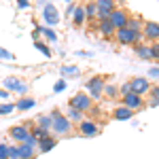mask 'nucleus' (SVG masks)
<instances>
[{
	"label": "nucleus",
	"mask_w": 159,
	"mask_h": 159,
	"mask_svg": "<svg viewBox=\"0 0 159 159\" xmlns=\"http://www.w3.org/2000/svg\"><path fill=\"white\" fill-rule=\"evenodd\" d=\"M151 53H153V60H159V43L151 45Z\"/></svg>",
	"instance_id": "nucleus-34"
},
{
	"label": "nucleus",
	"mask_w": 159,
	"mask_h": 159,
	"mask_svg": "<svg viewBox=\"0 0 159 159\" xmlns=\"http://www.w3.org/2000/svg\"><path fill=\"white\" fill-rule=\"evenodd\" d=\"M17 147H19V157H21V159H34V155H36V148L25 147V144H17Z\"/></svg>",
	"instance_id": "nucleus-21"
},
{
	"label": "nucleus",
	"mask_w": 159,
	"mask_h": 159,
	"mask_svg": "<svg viewBox=\"0 0 159 159\" xmlns=\"http://www.w3.org/2000/svg\"><path fill=\"white\" fill-rule=\"evenodd\" d=\"M127 19H129V13H127V9H121V7H115V11L108 15V21L112 24L115 32L127 28Z\"/></svg>",
	"instance_id": "nucleus-3"
},
{
	"label": "nucleus",
	"mask_w": 159,
	"mask_h": 159,
	"mask_svg": "<svg viewBox=\"0 0 159 159\" xmlns=\"http://www.w3.org/2000/svg\"><path fill=\"white\" fill-rule=\"evenodd\" d=\"M13 110H15L13 104H2V106H0V112H2V115H9V112H13Z\"/></svg>",
	"instance_id": "nucleus-33"
},
{
	"label": "nucleus",
	"mask_w": 159,
	"mask_h": 159,
	"mask_svg": "<svg viewBox=\"0 0 159 159\" xmlns=\"http://www.w3.org/2000/svg\"><path fill=\"white\" fill-rule=\"evenodd\" d=\"M34 47H36V49H40L43 53H45V55H47V57L51 55V49L47 47V45H45V43H40V40H34Z\"/></svg>",
	"instance_id": "nucleus-30"
},
{
	"label": "nucleus",
	"mask_w": 159,
	"mask_h": 159,
	"mask_svg": "<svg viewBox=\"0 0 159 159\" xmlns=\"http://www.w3.org/2000/svg\"><path fill=\"white\" fill-rule=\"evenodd\" d=\"M104 85H106V81H104V76H91L89 81H87V89H89V98H102V91H104Z\"/></svg>",
	"instance_id": "nucleus-5"
},
{
	"label": "nucleus",
	"mask_w": 159,
	"mask_h": 159,
	"mask_svg": "<svg viewBox=\"0 0 159 159\" xmlns=\"http://www.w3.org/2000/svg\"><path fill=\"white\" fill-rule=\"evenodd\" d=\"M79 132L87 138H93V136L100 134V125L96 121H91V119H83V121L79 123Z\"/></svg>",
	"instance_id": "nucleus-10"
},
{
	"label": "nucleus",
	"mask_w": 159,
	"mask_h": 159,
	"mask_svg": "<svg viewBox=\"0 0 159 159\" xmlns=\"http://www.w3.org/2000/svg\"><path fill=\"white\" fill-rule=\"evenodd\" d=\"M55 142H57V140H55L53 136H47V138H43V140L38 142V151H40V153H47V151H51V148L55 147Z\"/></svg>",
	"instance_id": "nucleus-19"
},
{
	"label": "nucleus",
	"mask_w": 159,
	"mask_h": 159,
	"mask_svg": "<svg viewBox=\"0 0 159 159\" xmlns=\"http://www.w3.org/2000/svg\"><path fill=\"white\" fill-rule=\"evenodd\" d=\"M2 87H7V89H11V91H21V93L28 91V83L21 81V79H17V76H9V79H4Z\"/></svg>",
	"instance_id": "nucleus-13"
},
{
	"label": "nucleus",
	"mask_w": 159,
	"mask_h": 159,
	"mask_svg": "<svg viewBox=\"0 0 159 159\" xmlns=\"http://www.w3.org/2000/svg\"><path fill=\"white\" fill-rule=\"evenodd\" d=\"M136 55H138L140 60H153V53H151V45L138 43V45H136Z\"/></svg>",
	"instance_id": "nucleus-16"
},
{
	"label": "nucleus",
	"mask_w": 159,
	"mask_h": 159,
	"mask_svg": "<svg viewBox=\"0 0 159 159\" xmlns=\"http://www.w3.org/2000/svg\"><path fill=\"white\" fill-rule=\"evenodd\" d=\"M9 159H21L19 157V147H17V144H11V147H9Z\"/></svg>",
	"instance_id": "nucleus-29"
},
{
	"label": "nucleus",
	"mask_w": 159,
	"mask_h": 159,
	"mask_svg": "<svg viewBox=\"0 0 159 159\" xmlns=\"http://www.w3.org/2000/svg\"><path fill=\"white\" fill-rule=\"evenodd\" d=\"M142 25H144V19H142V17L129 15V19H127V30H132V32H142Z\"/></svg>",
	"instance_id": "nucleus-15"
},
{
	"label": "nucleus",
	"mask_w": 159,
	"mask_h": 159,
	"mask_svg": "<svg viewBox=\"0 0 159 159\" xmlns=\"http://www.w3.org/2000/svg\"><path fill=\"white\" fill-rule=\"evenodd\" d=\"M51 119H53V123H51V132H53L55 136H66V134L72 132V123L68 121L60 110H53V112H51Z\"/></svg>",
	"instance_id": "nucleus-1"
},
{
	"label": "nucleus",
	"mask_w": 159,
	"mask_h": 159,
	"mask_svg": "<svg viewBox=\"0 0 159 159\" xmlns=\"http://www.w3.org/2000/svg\"><path fill=\"white\" fill-rule=\"evenodd\" d=\"M91 98L87 96L85 91H79V93H74L72 98H70V108H74V110H79V112H85V110H89L91 108Z\"/></svg>",
	"instance_id": "nucleus-4"
},
{
	"label": "nucleus",
	"mask_w": 159,
	"mask_h": 159,
	"mask_svg": "<svg viewBox=\"0 0 159 159\" xmlns=\"http://www.w3.org/2000/svg\"><path fill=\"white\" fill-rule=\"evenodd\" d=\"M96 7H98V17L96 19L100 21V19H108V15L115 11L117 4L112 0H96Z\"/></svg>",
	"instance_id": "nucleus-11"
},
{
	"label": "nucleus",
	"mask_w": 159,
	"mask_h": 159,
	"mask_svg": "<svg viewBox=\"0 0 159 159\" xmlns=\"http://www.w3.org/2000/svg\"><path fill=\"white\" fill-rule=\"evenodd\" d=\"M0 159H9V144H0Z\"/></svg>",
	"instance_id": "nucleus-32"
},
{
	"label": "nucleus",
	"mask_w": 159,
	"mask_h": 159,
	"mask_svg": "<svg viewBox=\"0 0 159 159\" xmlns=\"http://www.w3.org/2000/svg\"><path fill=\"white\" fill-rule=\"evenodd\" d=\"M115 38L119 45H138V43H142V32H132V30L123 28L115 32Z\"/></svg>",
	"instance_id": "nucleus-2"
},
{
	"label": "nucleus",
	"mask_w": 159,
	"mask_h": 159,
	"mask_svg": "<svg viewBox=\"0 0 159 159\" xmlns=\"http://www.w3.org/2000/svg\"><path fill=\"white\" fill-rule=\"evenodd\" d=\"M40 34H45V38H47L49 43H55V40H57V34H55L51 28H40Z\"/></svg>",
	"instance_id": "nucleus-27"
},
{
	"label": "nucleus",
	"mask_w": 159,
	"mask_h": 159,
	"mask_svg": "<svg viewBox=\"0 0 159 159\" xmlns=\"http://www.w3.org/2000/svg\"><path fill=\"white\" fill-rule=\"evenodd\" d=\"M34 104H36V102H34V98H21L17 104H15V108H17V110H30Z\"/></svg>",
	"instance_id": "nucleus-22"
},
{
	"label": "nucleus",
	"mask_w": 159,
	"mask_h": 159,
	"mask_svg": "<svg viewBox=\"0 0 159 159\" xmlns=\"http://www.w3.org/2000/svg\"><path fill=\"white\" fill-rule=\"evenodd\" d=\"M117 91H119V96H127V93H132V89H129V83H123V85L117 87Z\"/></svg>",
	"instance_id": "nucleus-31"
},
{
	"label": "nucleus",
	"mask_w": 159,
	"mask_h": 159,
	"mask_svg": "<svg viewBox=\"0 0 159 159\" xmlns=\"http://www.w3.org/2000/svg\"><path fill=\"white\" fill-rule=\"evenodd\" d=\"M132 115H134V112H132L129 108H125V106H117V108H115V112H112V117H115L117 121H125V119H132Z\"/></svg>",
	"instance_id": "nucleus-18"
},
{
	"label": "nucleus",
	"mask_w": 159,
	"mask_h": 159,
	"mask_svg": "<svg viewBox=\"0 0 159 159\" xmlns=\"http://www.w3.org/2000/svg\"><path fill=\"white\" fill-rule=\"evenodd\" d=\"M30 134L34 136V140H36V142H40L43 138H47V136H49V132H45V129H40V127H32V129H30Z\"/></svg>",
	"instance_id": "nucleus-26"
},
{
	"label": "nucleus",
	"mask_w": 159,
	"mask_h": 159,
	"mask_svg": "<svg viewBox=\"0 0 159 159\" xmlns=\"http://www.w3.org/2000/svg\"><path fill=\"white\" fill-rule=\"evenodd\" d=\"M36 121H38V125H36V127L45 129V132H51V123H53L51 115H40V117H38Z\"/></svg>",
	"instance_id": "nucleus-20"
},
{
	"label": "nucleus",
	"mask_w": 159,
	"mask_h": 159,
	"mask_svg": "<svg viewBox=\"0 0 159 159\" xmlns=\"http://www.w3.org/2000/svg\"><path fill=\"white\" fill-rule=\"evenodd\" d=\"M61 74H64V76H70V74H79V68H76V66H64V68H61Z\"/></svg>",
	"instance_id": "nucleus-28"
},
{
	"label": "nucleus",
	"mask_w": 159,
	"mask_h": 159,
	"mask_svg": "<svg viewBox=\"0 0 159 159\" xmlns=\"http://www.w3.org/2000/svg\"><path fill=\"white\" fill-rule=\"evenodd\" d=\"M17 7H19V9H28V7H30V2H28V0H19V2H17Z\"/></svg>",
	"instance_id": "nucleus-37"
},
{
	"label": "nucleus",
	"mask_w": 159,
	"mask_h": 159,
	"mask_svg": "<svg viewBox=\"0 0 159 159\" xmlns=\"http://www.w3.org/2000/svg\"><path fill=\"white\" fill-rule=\"evenodd\" d=\"M148 74H151L153 79H159V68H151V70H148Z\"/></svg>",
	"instance_id": "nucleus-36"
},
{
	"label": "nucleus",
	"mask_w": 159,
	"mask_h": 159,
	"mask_svg": "<svg viewBox=\"0 0 159 159\" xmlns=\"http://www.w3.org/2000/svg\"><path fill=\"white\" fill-rule=\"evenodd\" d=\"M129 89H132V93L147 96L148 91H151V83H148V79H144V76H136V79L129 81Z\"/></svg>",
	"instance_id": "nucleus-7"
},
{
	"label": "nucleus",
	"mask_w": 159,
	"mask_h": 159,
	"mask_svg": "<svg viewBox=\"0 0 159 159\" xmlns=\"http://www.w3.org/2000/svg\"><path fill=\"white\" fill-rule=\"evenodd\" d=\"M30 127H32L30 123H24V125H21V123H19V125H13L11 129H9V138H13L15 142H19V144H21L25 138H28V134H30Z\"/></svg>",
	"instance_id": "nucleus-8"
},
{
	"label": "nucleus",
	"mask_w": 159,
	"mask_h": 159,
	"mask_svg": "<svg viewBox=\"0 0 159 159\" xmlns=\"http://www.w3.org/2000/svg\"><path fill=\"white\" fill-rule=\"evenodd\" d=\"M64 117H66V119H68V121L72 123V121H83V112H79V110H74V108H70V106H68V110H66V115H64Z\"/></svg>",
	"instance_id": "nucleus-23"
},
{
	"label": "nucleus",
	"mask_w": 159,
	"mask_h": 159,
	"mask_svg": "<svg viewBox=\"0 0 159 159\" xmlns=\"http://www.w3.org/2000/svg\"><path fill=\"white\" fill-rule=\"evenodd\" d=\"M72 19H74V25H83V24L87 21V17H85V7H83V4H76V7H74Z\"/></svg>",
	"instance_id": "nucleus-14"
},
{
	"label": "nucleus",
	"mask_w": 159,
	"mask_h": 159,
	"mask_svg": "<svg viewBox=\"0 0 159 159\" xmlns=\"http://www.w3.org/2000/svg\"><path fill=\"white\" fill-rule=\"evenodd\" d=\"M142 40H151V45L159 43V24L157 21H144V25H142Z\"/></svg>",
	"instance_id": "nucleus-6"
},
{
	"label": "nucleus",
	"mask_w": 159,
	"mask_h": 159,
	"mask_svg": "<svg viewBox=\"0 0 159 159\" xmlns=\"http://www.w3.org/2000/svg\"><path fill=\"white\" fill-rule=\"evenodd\" d=\"M64 87H66V83H64V81L55 83V91H64Z\"/></svg>",
	"instance_id": "nucleus-38"
},
{
	"label": "nucleus",
	"mask_w": 159,
	"mask_h": 159,
	"mask_svg": "<svg viewBox=\"0 0 159 159\" xmlns=\"http://www.w3.org/2000/svg\"><path fill=\"white\" fill-rule=\"evenodd\" d=\"M43 19L47 25H57L60 24V11L55 9V4H45L43 7Z\"/></svg>",
	"instance_id": "nucleus-9"
},
{
	"label": "nucleus",
	"mask_w": 159,
	"mask_h": 159,
	"mask_svg": "<svg viewBox=\"0 0 159 159\" xmlns=\"http://www.w3.org/2000/svg\"><path fill=\"white\" fill-rule=\"evenodd\" d=\"M102 96H106V98H117L119 96V91H117V85H104V91H102Z\"/></svg>",
	"instance_id": "nucleus-25"
},
{
	"label": "nucleus",
	"mask_w": 159,
	"mask_h": 159,
	"mask_svg": "<svg viewBox=\"0 0 159 159\" xmlns=\"http://www.w3.org/2000/svg\"><path fill=\"white\" fill-rule=\"evenodd\" d=\"M85 7V17L87 19H96L98 17V7H96V2H89V4H83Z\"/></svg>",
	"instance_id": "nucleus-24"
},
{
	"label": "nucleus",
	"mask_w": 159,
	"mask_h": 159,
	"mask_svg": "<svg viewBox=\"0 0 159 159\" xmlns=\"http://www.w3.org/2000/svg\"><path fill=\"white\" fill-rule=\"evenodd\" d=\"M98 30L102 36H115V28H112V24H110L108 19H100L98 21Z\"/></svg>",
	"instance_id": "nucleus-17"
},
{
	"label": "nucleus",
	"mask_w": 159,
	"mask_h": 159,
	"mask_svg": "<svg viewBox=\"0 0 159 159\" xmlns=\"http://www.w3.org/2000/svg\"><path fill=\"white\" fill-rule=\"evenodd\" d=\"M151 100H155V102H159V87H151Z\"/></svg>",
	"instance_id": "nucleus-35"
},
{
	"label": "nucleus",
	"mask_w": 159,
	"mask_h": 159,
	"mask_svg": "<svg viewBox=\"0 0 159 159\" xmlns=\"http://www.w3.org/2000/svg\"><path fill=\"white\" fill-rule=\"evenodd\" d=\"M121 106H125V108H129L132 112H134L136 108H142V106H144V98L138 96V93H127V96H123Z\"/></svg>",
	"instance_id": "nucleus-12"
}]
</instances>
